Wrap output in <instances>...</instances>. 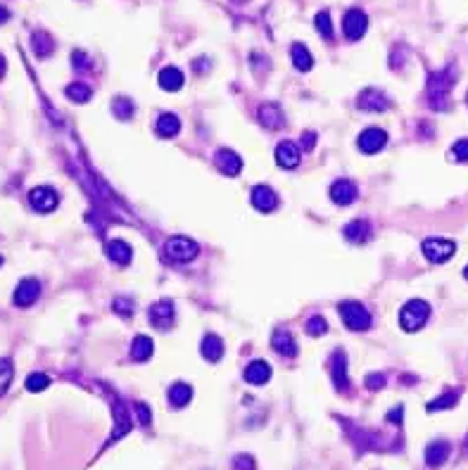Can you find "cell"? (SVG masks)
<instances>
[{
  "mask_svg": "<svg viewBox=\"0 0 468 470\" xmlns=\"http://www.w3.org/2000/svg\"><path fill=\"white\" fill-rule=\"evenodd\" d=\"M314 141H316V136H314V133H307V136H302V148L309 152V150H311V145H314Z\"/></svg>",
  "mask_w": 468,
  "mask_h": 470,
  "instance_id": "cell-44",
  "label": "cell"
},
{
  "mask_svg": "<svg viewBox=\"0 0 468 470\" xmlns=\"http://www.w3.org/2000/svg\"><path fill=\"white\" fill-rule=\"evenodd\" d=\"M159 86L164 91H169V93H174V91H181V86H183V74H181V69L178 67H164L159 72Z\"/></svg>",
  "mask_w": 468,
  "mask_h": 470,
  "instance_id": "cell-25",
  "label": "cell"
},
{
  "mask_svg": "<svg viewBox=\"0 0 468 470\" xmlns=\"http://www.w3.org/2000/svg\"><path fill=\"white\" fill-rule=\"evenodd\" d=\"M314 24H316V31H319L326 40L333 38V24H331V15H328V10H321V13L316 15Z\"/></svg>",
  "mask_w": 468,
  "mask_h": 470,
  "instance_id": "cell-34",
  "label": "cell"
},
{
  "mask_svg": "<svg viewBox=\"0 0 468 470\" xmlns=\"http://www.w3.org/2000/svg\"><path fill=\"white\" fill-rule=\"evenodd\" d=\"M466 102H468V95H466Z\"/></svg>",
  "mask_w": 468,
  "mask_h": 470,
  "instance_id": "cell-49",
  "label": "cell"
},
{
  "mask_svg": "<svg viewBox=\"0 0 468 470\" xmlns=\"http://www.w3.org/2000/svg\"><path fill=\"white\" fill-rule=\"evenodd\" d=\"M252 205L257 212L269 214L279 207V195H276L269 185H257V188L252 190Z\"/></svg>",
  "mask_w": 468,
  "mask_h": 470,
  "instance_id": "cell-17",
  "label": "cell"
},
{
  "mask_svg": "<svg viewBox=\"0 0 468 470\" xmlns=\"http://www.w3.org/2000/svg\"><path fill=\"white\" fill-rule=\"evenodd\" d=\"M430 318V304L423 299H409L400 309V326L407 333H416L428 323Z\"/></svg>",
  "mask_w": 468,
  "mask_h": 470,
  "instance_id": "cell-3",
  "label": "cell"
},
{
  "mask_svg": "<svg viewBox=\"0 0 468 470\" xmlns=\"http://www.w3.org/2000/svg\"><path fill=\"white\" fill-rule=\"evenodd\" d=\"M245 380L250 382V385H267L271 380V366L267 361H262V359H257V361H252L245 368Z\"/></svg>",
  "mask_w": 468,
  "mask_h": 470,
  "instance_id": "cell-21",
  "label": "cell"
},
{
  "mask_svg": "<svg viewBox=\"0 0 468 470\" xmlns=\"http://www.w3.org/2000/svg\"><path fill=\"white\" fill-rule=\"evenodd\" d=\"M421 249H423L426 259L432 261V264H444L454 257L456 252V242L449 240V237H426L421 242Z\"/></svg>",
  "mask_w": 468,
  "mask_h": 470,
  "instance_id": "cell-5",
  "label": "cell"
},
{
  "mask_svg": "<svg viewBox=\"0 0 468 470\" xmlns=\"http://www.w3.org/2000/svg\"><path fill=\"white\" fill-rule=\"evenodd\" d=\"M31 45H33V52H36L38 57H48L50 52L55 50V40L50 38V33L45 31H36L31 36Z\"/></svg>",
  "mask_w": 468,
  "mask_h": 470,
  "instance_id": "cell-29",
  "label": "cell"
},
{
  "mask_svg": "<svg viewBox=\"0 0 468 470\" xmlns=\"http://www.w3.org/2000/svg\"><path fill=\"white\" fill-rule=\"evenodd\" d=\"M276 162H279L281 169H297L299 164V148L292 141H281L276 148Z\"/></svg>",
  "mask_w": 468,
  "mask_h": 470,
  "instance_id": "cell-16",
  "label": "cell"
},
{
  "mask_svg": "<svg viewBox=\"0 0 468 470\" xmlns=\"http://www.w3.org/2000/svg\"><path fill=\"white\" fill-rule=\"evenodd\" d=\"M464 278H466V281H468V266H466V269H464Z\"/></svg>",
  "mask_w": 468,
  "mask_h": 470,
  "instance_id": "cell-47",
  "label": "cell"
},
{
  "mask_svg": "<svg viewBox=\"0 0 468 470\" xmlns=\"http://www.w3.org/2000/svg\"><path fill=\"white\" fill-rule=\"evenodd\" d=\"M271 347H274L276 352L283 354V357H297V342L288 330L279 328L274 333V338H271Z\"/></svg>",
  "mask_w": 468,
  "mask_h": 470,
  "instance_id": "cell-20",
  "label": "cell"
},
{
  "mask_svg": "<svg viewBox=\"0 0 468 470\" xmlns=\"http://www.w3.org/2000/svg\"><path fill=\"white\" fill-rule=\"evenodd\" d=\"M0 266H3V257H0Z\"/></svg>",
  "mask_w": 468,
  "mask_h": 470,
  "instance_id": "cell-48",
  "label": "cell"
},
{
  "mask_svg": "<svg viewBox=\"0 0 468 470\" xmlns=\"http://www.w3.org/2000/svg\"><path fill=\"white\" fill-rule=\"evenodd\" d=\"M190 399H193V387L186 385V382H176V385L169 387V404L174 406V409L188 406Z\"/></svg>",
  "mask_w": 468,
  "mask_h": 470,
  "instance_id": "cell-27",
  "label": "cell"
},
{
  "mask_svg": "<svg viewBox=\"0 0 468 470\" xmlns=\"http://www.w3.org/2000/svg\"><path fill=\"white\" fill-rule=\"evenodd\" d=\"M155 129H157V133L162 138H174V136H178V131H181V119H178L176 114L166 112L157 119Z\"/></svg>",
  "mask_w": 468,
  "mask_h": 470,
  "instance_id": "cell-28",
  "label": "cell"
},
{
  "mask_svg": "<svg viewBox=\"0 0 468 470\" xmlns=\"http://www.w3.org/2000/svg\"><path fill=\"white\" fill-rule=\"evenodd\" d=\"M136 411H138V421H141V425H150L153 416H150L148 404H136Z\"/></svg>",
  "mask_w": 468,
  "mask_h": 470,
  "instance_id": "cell-41",
  "label": "cell"
},
{
  "mask_svg": "<svg viewBox=\"0 0 468 470\" xmlns=\"http://www.w3.org/2000/svg\"><path fill=\"white\" fill-rule=\"evenodd\" d=\"M38 297H40V283L36 278H24V281H20V285H17L13 301L17 306H31Z\"/></svg>",
  "mask_w": 468,
  "mask_h": 470,
  "instance_id": "cell-11",
  "label": "cell"
},
{
  "mask_svg": "<svg viewBox=\"0 0 468 470\" xmlns=\"http://www.w3.org/2000/svg\"><path fill=\"white\" fill-rule=\"evenodd\" d=\"M385 385V375L383 373H368L366 375V387L368 390H378V387Z\"/></svg>",
  "mask_w": 468,
  "mask_h": 470,
  "instance_id": "cell-40",
  "label": "cell"
},
{
  "mask_svg": "<svg viewBox=\"0 0 468 470\" xmlns=\"http://www.w3.org/2000/svg\"><path fill=\"white\" fill-rule=\"evenodd\" d=\"M174 318H176V304L171 299H159L148 309L150 326H155L159 330H166L169 326H174Z\"/></svg>",
  "mask_w": 468,
  "mask_h": 470,
  "instance_id": "cell-6",
  "label": "cell"
},
{
  "mask_svg": "<svg viewBox=\"0 0 468 470\" xmlns=\"http://www.w3.org/2000/svg\"><path fill=\"white\" fill-rule=\"evenodd\" d=\"M29 205L40 214H48L60 205V195L53 188H48V185H38V188H33L29 193Z\"/></svg>",
  "mask_w": 468,
  "mask_h": 470,
  "instance_id": "cell-9",
  "label": "cell"
},
{
  "mask_svg": "<svg viewBox=\"0 0 468 470\" xmlns=\"http://www.w3.org/2000/svg\"><path fill=\"white\" fill-rule=\"evenodd\" d=\"M153 352H155L153 338H148V335H136L134 345H131V359L138 361V363H143V361H148V359L153 357Z\"/></svg>",
  "mask_w": 468,
  "mask_h": 470,
  "instance_id": "cell-24",
  "label": "cell"
},
{
  "mask_svg": "<svg viewBox=\"0 0 468 470\" xmlns=\"http://www.w3.org/2000/svg\"><path fill=\"white\" fill-rule=\"evenodd\" d=\"M214 164L219 166V171L226 173V176H238L242 171V159L238 157V152H233V150L228 148H221L214 157Z\"/></svg>",
  "mask_w": 468,
  "mask_h": 470,
  "instance_id": "cell-13",
  "label": "cell"
},
{
  "mask_svg": "<svg viewBox=\"0 0 468 470\" xmlns=\"http://www.w3.org/2000/svg\"><path fill=\"white\" fill-rule=\"evenodd\" d=\"M456 402H459V392L456 390H449V392H444L442 397H437V399H432V402H428V414H435V411H444V409H452V406H456Z\"/></svg>",
  "mask_w": 468,
  "mask_h": 470,
  "instance_id": "cell-30",
  "label": "cell"
},
{
  "mask_svg": "<svg viewBox=\"0 0 468 470\" xmlns=\"http://www.w3.org/2000/svg\"><path fill=\"white\" fill-rule=\"evenodd\" d=\"M331 370H333L335 390H338V392H348L350 390V378H348V357H345V352H335L333 354Z\"/></svg>",
  "mask_w": 468,
  "mask_h": 470,
  "instance_id": "cell-15",
  "label": "cell"
},
{
  "mask_svg": "<svg viewBox=\"0 0 468 470\" xmlns=\"http://www.w3.org/2000/svg\"><path fill=\"white\" fill-rule=\"evenodd\" d=\"M8 19H10V10L0 5V24H5V22H8Z\"/></svg>",
  "mask_w": 468,
  "mask_h": 470,
  "instance_id": "cell-45",
  "label": "cell"
},
{
  "mask_svg": "<svg viewBox=\"0 0 468 470\" xmlns=\"http://www.w3.org/2000/svg\"><path fill=\"white\" fill-rule=\"evenodd\" d=\"M452 454V444L444 442V439H435L426 446V466L428 468H440L444 466V461Z\"/></svg>",
  "mask_w": 468,
  "mask_h": 470,
  "instance_id": "cell-14",
  "label": "cell"
},
{
  "mask_svg": "<svg viewBox=\"0 0 468 470\" xmlns=\"http://www.w3.org/2000/svg\"><path fill=\"white\" fill-rule=\"evenodd\" d=\"M388 97H385L383 91H375V88H366L359 93L357 97V107L364 109V112H385L388 109Z\"/></svg>",
  "mask_w": 468,
  "mask_h": 470,
  "instance_id": "cell-10",
  "label": "cell"
},
{
  "mask_svg": "<svg viewBox=\"0 0 468 470\" xmlns=\"http://www.w3.org/2000/svg\"><path fill=\"white\" fill-rule=\"evenodd\" d=\"M112 109H114V117H119V119H131L136 112L134 102H131L129 97H114Z\"/></svg>",
  "mask_w": 468,
  "mask_h": 470,
  "instance_id": "cell-33",
  "label": "cell"
},
{
  "mask_svg": "<svg viewBox=\"0 0 468 470\" xmlns=\"http://www.w3.org/2000/svg\"><path fill=\"white\" fill-rule=\"evenodd\" d=\"M340 316H343V323L350 330H368L371 328V313L359 301H343L338 306Z\"/></svg>",
  "mask_w": 468,
  "mask_h": 470,
  "instance_id": "cell-4",
  "label": "cell"
},
{
  "mask_svg": "<svg viewBox=\"0 0 468 470\" xmlns=\"http://www.w3.org/2000/svg\"><path fill=\"white\" fill-rule=\"evenodd\" d=\"M402 406H397V409H392L390 414H388V421L390 423H402Z\"/></svg>",
  "mask_w": 468,
  "mask_h": 470,
  "instance_id": "cell-43",
  "label": "cell"
},
{
  "mask_svg": "<svg viewBox=\"0 0 468 470\" xmlns=\"http://www.w3.org/2000/svg\"><path fill=\"white\" fill-rule=\"evenodd\" d=\"M326 330H328V323L321 313H314V316L307 321V333L311 335V338H319V335H323Z\"/></svg>",
  "mask_w": 468,
  "mask_h": 470,
  "instance_id": "cell-36",
  "label": "cell"
},
{
  "mask_svg": "<svg viewBox=\"0 0 468 470\" xmlns=\"http://www.w3.org/2000/svg\"><path fill=\"white\" fill-rule=\"evenodd\" d=\"M368 29V17L364 10L359 8H352L345 13V19H343V31L348 40H359L364 33H366Z\"/></svg>",
  "mask_w": 468,
  "mask_h": 470,
  "instance_id": "cell-7",
  "label": "cell"
},
{
  "mask_svg": "<svg viewBox=\"0 0 468 470\" xmlns=\"http://www.w3.org/2000/svg\"><path fill=\"white\" fill-rule=\"evenodd\" d=\"M112 309H114V313H119L121 318H129L131 313H134V299L117 297V299L112 301Z\"/></svg>",
  "mask_w": 468,
  "mask_h": 470,
  "instance_id": "cell-37",
  "label": "cell"
},
{
  "mask_svg": "<svg viewBox=\"0 0 468 470\" xmlns=\"http://www.w3.org/2000/svg\"><path fill=\"white\" fill-rule=\"evenodd\" d=\"M343 235L352 245H361V242H366L371 237V224L364 221V219H354V221H350L343 228Z\"/></svg>",
  "mask_w": 468,
  "mask_h": 470,
  "instance_id": "cell-19",
  "label": "cell"
},
{
  "mask_svg": "<svg viewBox=\"0 0 468 470\" xmlns=\"http://www.w3.org/2000/svg\"><path fill=\"white\" fill-rule=\"evenodd\" d=\"M200 247L193 237L188 235H171L169 240L164 242V257L171 264H190L195 257H198Z\"/></svg>",
  "mask_w": 468,
  "mask_h": 470,
  "instance_id": "cell-2",
  "label": "cell"
},
{
  "mask_svg": "<svg viewBox=\"0 0 468 470\" xmlns=\"http://www.w3.org/2000/svg\"><path fill=\"white\" fill-rule=\"evenodd\" d=\"M65 93H67L69 100H72V102H79V104L88 102V100H91V95H93L91 86H86V84H69Z\"/></svg>",
  "mask_w": 468,
  "mask_h": 470,
  "instance_id": "cell-32",
  "label": "cell"
},
{
  "mask_svg": "<svg viewBox=\"0 0 468 470\" xmlns=\"http://www.w3.org/2000/svg\"><path fill=\"white\" fill-rule=\"evenodd\" d=\"M200 352L207 361H212V363L221 361V357H224L221 338H217V335H205V340H202V345H200Z\"/></svg>",
  "mask_w": 468,
  "mask_h": 470,
  "instance_id": "cell-23",
  "label": "cell"
},
{
  "mask_svg": "<svg viewBox=\"0 0 468 470\" xmlns=\"http://www.w3.org/2000/svg\"><path fill=\"white\" fill-rule=\"evenodd\" d=\"M13 378H15V366H13V361H10L8 357H3V359H0V397H3V394L10 390Z\"/></svg>",
  "mask_w": 468,
  "mask_h": 470,
  "instance_id": "cell-31",
  "label": "cell"
},
{
  "mask_svg": "<svg viewBox=\"0 0 468 470\" xmlns=\"http://www.w3.org/2000/svg\"><path fill=\"white\" fill-rule=\"evenodd\" d=\"M48 385H50V378L45 373H31L26 378L29 392H43V390H48Z\"/></svg>",
  "mask_w": 468,
  "mask_h": 470,
  "instance_id": "cell-35",
  "label": "cell"
},
{
  "mask_svg": "<svg viewBox=\"0 0 468 470\" xmlns=\"http://www.w3.org/2000/svg\"><path fill=\"white\" fill-rule=\"evenodd\" d=\"M452 157L456 162H468V138H461L452 145Z\"/></svg>",
  "mask_w": 468,
  "mask_h": 470,
  "instance_id": "cell-38",
  "label": "cell"
},
{
  "mask_svg": "<svg viewBox=\"0 0 468 470\" xmlns=\"http://www.w3.org/2000/svg\"><path fill=\"white\" fill-rule=\"evenodd\" d=\"M357 193H359V190H357L354 181H350V178H338V181L331 185V200L340 207L352 205V202L357 200Z\"/></svg>",
  "mask_w": 468,
  "mask_h": 470,
  "instance_id": "cell-12",
  "label": "cell"
},
{
  "mask_svg": "<svg viewBox=\"0 0 468 470\" xmlns=\"http://www.w3.org/2000/svg\"><path fill=\"white\" fill-rule=\"evenodd\" d=\"M235 470H254V458L250 454H238L233 458Z\"/></svg>",
  "mask_w": 468,
  "mask_h": 470,
  "instance_id": "cell-39",
  "label": "cell"
},
{
  "mask_svg": "<svg viewBox=\"0 0 468 470\" xmlns=\"http://www.w3.org/2000/svg\"><path fill=\"white\" fill-rule=\"evenodd\" d=\"M105 252H107V257L119 266H126L131 261V257H134V249H131L129 242H124V240H109Z\"/></svg>",
  "mask_w": 468,
  "mask_h": 470,
  "instance_id": "cell-22",
  "label": "cell"
},
{
  "mask_svg": "<svg viewBox=\"0 0 468 470\" xmlns=\"http://www.w3.org/2000/svg\"><path fill=\"white\" fill-rule=\"evenodd\" d=\"M290 57H292V65L297 72H309L311 67H314V57H311V52L307 45L302 43H295L290 48Z\"/></svg>",
  "mask_w": 468,
  "mask_h": 470,
  "instance_id": "cell-26",
  "label": "cell"
},
{
  "mask_svg": "<svg viewBox=\"0 0 468 470\" xmlns=\"http://www.w3.org/2000/svg\"><path fill=\"white\" fill-rule=\"evenodd\" d=\"M283 121H286L283 109L276 102H264L262 107H259V124L267 126L269 131H279L283 126Z\"/></svg>",
  "mask_w": 468,
  "mask_h": 470,
  "instance_id": "cell-18",
  "label": "cell"
},
{
  "mask_svg": "<svg viewBox=\"0 0 468 470\" xmlns=\"http://www.w3.org/2000/svg\"><path fill=\"white\" fill-rule=\"evenodd\" d=\"M72 62H74V67H77V69H86V67H88V60H86L84 50H74Z\"/></svg>",
  "mask_w": 468,
  "mask_h": 470,
  "instance_id": "cell-42",
  "label": "cell"
},
{
  "mask_svg": "<svg viewBox=\"0 0 468 470\" xmlns=\"http://www.w3.org/2000/svg\"><path fill=\"white\" fill-rule=\"evenodd\" d=\"M357 145H359L361 152L375 155L388 145V133L380 129V126H368V129L361 131V136L357 138Z\"/></svg>",
  "mask_w": 468,
  "mask_h": 470,
  "instance_id": "cell-8",
  "label": "cell"
},
{
  "mask_svg": "<svg viewBox=\"0 0 468 470\" xmlns=\"http://www.w3.org/2000/svg\"><path fill=\"white\" fill-rule=\"evenodd\" d=\"M5 72H8V62H5V57L0 55V79L5 77Z\"/></svg>",
  "mask_w": 468,
  "mask_h": 470,
  "instance_id": "cell-46",
  "label": "cell"
},
{
  "mask_svg": "<svg viewBox=\"0 0 468 470\" xmlns=\"http://www.w3.org/2000/svg\"><path fill=\"white\" fill-rule=\"evenodd\" d=\"M454 72L452 69H447V72H437L432 74L430 81H428V102L432 104V109H437V112H444L449 104V91H452L454 86Z\"/></svg>",
  "mask_w": 468,
  "mask_h": 470,
  "instance_id": "cell-1",
  "label": "cell"
}]
</instances>
